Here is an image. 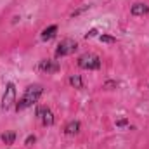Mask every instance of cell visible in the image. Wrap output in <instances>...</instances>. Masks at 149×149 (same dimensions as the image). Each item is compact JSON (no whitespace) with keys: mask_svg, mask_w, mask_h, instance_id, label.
<instances>
[{"mask_svg":"<svg viewBox=\"0 0 149 149\" xmlns=\"http://www.w3.org/2000/svg\"><path fill=\"white\" fill-rule=\"evenodd\" d=\"M16 85L12 83V81H9L7 85H5V92H3V97H2V104H0V108H2V111H9L12 106H16Z\"/></svg>","mask_w":149,"mask_h":149,"instance_id":"3957f363","label":"cell"},{"mask_svg":"<svg viewBox=\"0 0 149 149\" xmlns=\"http://www.w3.org/2000/svg\"><path fill=\"white\" fill-rule=\"evenodd\" d=\"M99 40H101V42H104V43H114V42H116V38H114V37H111V35H104V33H102V35H99Z\"/></svg>","mask_w":149,"mask_h":149,"instance_id":"5bb4252c","label":"cell"},{"mask_svg":"<svg viewBox=\"0 0 149 149\" xmlns=\"http://www.w3.org/2000/svg\"><path fill=\"white\" fill-rule=\"evenodd\" d=\"M42 94H43V87L42 85H38V83H33V85H28L26 88H24V94L19 97V101L16 102V111H24V109H28V108H31L33 104H37L38 101H40V97H42Z\"/></svg>","mask_w":149,"mask_h":149,"instance_id":"6da1fadb","label":"cell"},{"mask_svg":"<svg viewBox=\"0 0 149 149\" xmlns=\"http://www.w3.org/2000/svg\"><path fill=\"white\" fill-rule=\"evenodd\" d=\"M101 57L97 54H92V52H87V54H81L78 57V66L81 70H87V71H95L101 68Z\"/></svg>","mask_w":149,"mask_h":149,"instance_id":"7a4b0ae2","label":"cell"},{"mask_svg":"<svg viewBox=\"0 0 149 149\" xmlns=\"http://www.w3.org/2000/svg\"><path fill=\"white\" fill-rule=\"evenodd\" d=\"M130 14L132 16H144V14H149V5L148 3H142V2H137L130 7Z\"/></svg>","mask_w":149,"mask_h":149,"instance_id":"52a82bcc","label":"cell"},{"mask_svg":"<svg viewBox=\"0 0 149 149\" xmlns=\"http://www.w3.org/2000/svg\"><path fill=\"white\" fill-rule=\"evenodd\" d=\"M148 88H149V85H148Z\"/></svg>","mask_w":149,"mask_h":149,"instance_id":"ac0fdd59","label":"cell"},{"mask_svg":"<svg viewBox=\"0 0 149 149\" xmlns=\"http://www.w3.org/2000/svg\"><path fill=\"white\" fill-rule=\"evenodd\" d=\"M88 9H90V5H81V7H78V9H74L73 12H71V17H78V16H81V14H83V12H87V10H88Z\"/></svg>","mask_w":149,"mask_h":149,"instance_id":"7c38bea8","label":"cell"},{"mask_svg":"<svg viewBox=\"0 0 149 149\" xmlns=\"http://www.w3.org/2000/svg\"><path fill=\"white\" fill-rule=\"evenodd\" d=\"M118 87V81L116 80H108L104 85H102V88H106V90H114Z\"/></svg>","mask_w":149,"mask_h":149,"instance_id":"4fadbf2b","label":"cell"},{"mask_svg":"<svg viewBox=\"0 0 149 149\" xmlns=\"http://www.w3.org/2000/svg\"><path fill=\"white\" fill-rule=\"evenodd\" d=\"M35 141H37V137H35V135H28V137H26V141H24V144H26V146H31V144H35Z\"/></svg>","mask_w":149,"mask_h":149,"instance_id":"9a60e30c","label":"cell"},{"mask_svg":"<svg viewBox=\"0 0 149 149\" xmlns=\"http://www.w3.org/2000/svg\"><path fill=\"white\" fill-rule=\"evenodd\" d=\"M95 35H97V30H95V28H92L90 31H87V35H85V40H88V38L95 37Z\"/></svg>","mask_w":149,"mask_h":149,"instance_id":"e0dca14e","label":"cell"},{"mask_svg":"<svg viewBox=\"0 0 149 149\" xmlns=\"http://www.w3.org/2000/svg\"><path fill=\"white\" fill-rule=\"evenodd\" d=\"M68 81H70V85H71L73 88H76V90H81V88H83V80H81L80 74H71Z\"/></svg>","mask_w":149,"mask_h":149,"instance_id":"8fae6325","label":"cell"},{"mask_svg":"<svg viewBox=\"0 0 149 149\" xmlns=\"http://www.w3.org/2000/svg\"><path fill=\"white\" fill-rule=\"evenodd\" d=\"M80 128H81V123H80L78 120H73V121H70V123L64 127V134H66V135H76V134L80 132Z\"/></svg>","mask_w":149,"mask_h":149,"instance_id":"9c48e42d","label":"cell"},{"mask_svg":"<svg viewBox=\"0 0 149 149\" xmlns=\"http://www.w3.org/2000/svg\"><path fill=\"white\" fill-rule=\"evenodd\" d=\"M56 33H57V26H56V24H50V26H47V28L42 30L40 40H42V42H49V40H52V38L56 37Z\"/></svg>","mask_w":149,"mask_h":149,"instance_id":"ba28073f","label":"cell"},{"mask_svg":"<svg viewBox=\"0 0 149 149\" xmlns=\"http://www.w3.org/2000/svg\"><path fill=\"white\" fill-rule=\"evenodd\" d=\"M37 118L40 120V123L43 125V127H52L54 125V113L50 111L47 106H37Z\"/></svg>","mask_w":149,"mask_h":149,"instance_id":"5b68a950","label":"cell"},{"mask_svg":"<svg viewBox=\"0 0 149 149\" xmlns=\"http://www.w3.org/2000/svg\"><path fill=\"white\" fill-rule=\"evenodd\" d=\"M0 139H2V142H3L5 146H12V144L16 142V132H12V130L3 132V134L0 135Z\"/></svg>","mask_w":149,"mask_h":149,"instance_id":"30bf717a","label":"cell"},{"mask_svg":"<svg viewBox=\"0 0 149 149\" xmlns=\"http://www.w3.org/2000/svg\"><path fill=\"white\" fill-rule=\"evenodd\" d=\"M38 70H40L42 73L52 74V73H57V71L61 70V66H59V63H57V61H50V59H42V61L38 63Z\"/></svg>","mask_w":149,"mask_h":149,"instance_id":"8992f818","label":"cell"},{"mask_svg":"<svg viewBox=\"0 0 149 149\" xmlns=\"http://www.w3.org/2000/svg\"><path fill=\"white\" fill-rule=\"evenodd\" d=\"M127 125H128V120H125V118H121V120H118V121H116V127H118V128L127 127Z\"/></svg>","mask_w":149,"mask_h":149,"instance_id":"2e32d148","label":"cell"},{"mask_svg":"<svg viewBox=\"0 0 149 149\" xmlns=\"http://www.w3.org/2000/svg\"><path fill=\"white\" fill-rule=\"evenodd\" d=\"M76 49H78V43H76L74 40L64 38V40H61V43L57 45V49H56V52H54V57H56V59H61V57L71 56Z\"/></svg>","mask_w":149,"mask_h":149,"instance_id":"277c9868","label":"cell"}]
</instances>
